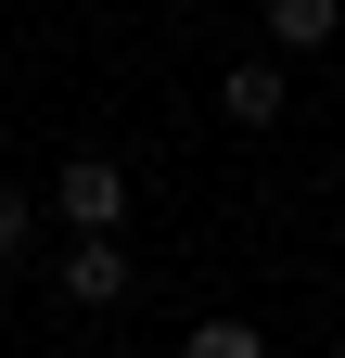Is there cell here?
Returning <instances> with one entry per match:
<instances>
[{
    "label": "cell",
    "instance_id": "3957f363",
    "mask_svg": "<svg viewBox=\"0 0 345 358\" xmlns=\"http://www.w3.org/2000/svg\"><path fill=\"white\" fill-rule=\"evenodd\" d=\"M281 103H294L281 64H230V77H218V115H230V128H281Z\"/></svg>",
    "mask_w": 345,
    "mask_h": 358
},
{
    "label": "cell",
    "instance_id": "6da1fadb",
    "mask_svg": "<svg viewBox=\"0 0 345 358\" xmlns=\"http://www.w3.org/2000/svg\"><path fill=\"white\" fill-rule=\"evenodd\" d=\"M52 282H64V307H90V320H103V307H128V294H141V268H128V243H115V231H77Z\"/></svg>",
    "mask_w": 345,
    "mask_h": 358
},
{
    "label": "cell",
    "instance_id": "277c9868",
    "mask_svg": "<svg viewBox=\"0 0 345 358\" xmlns=\"http://www.w3.org/2000/svg\"><path fill=\"white\" fill-rule=\"evenodd\" d=\"M332 26H345V0H269V38H281V52H332Z\"/></svg>",
    "mask_w": 345,
    "mask_h": 358
},
{
    "label": "cell",
    "instance_id": "8992f818",
    "mask_svg": "<svg viewBox=\"0 0 345 358\" xmlns=\"http://www.w3.org/2000/svg\"><path fill=\"white\" fill-rule=\"evenodd\" d=\"M26 243H38V205H26V192H13V179H0V268H13V256H26Z\"/></svg>",
    "mask_w": 345,
    "mask_h": 358
},
{
    "label": "cell",
    "instance_id": "5b68a950",
    "mask_svg": "<svg viewBox=\"0 0 345 358\" xmlns=\"http://www.w3.org/2000/svg\"><path fill=\"white\" fill-rule=\"evenodd\" d=\"M179 358H269V333H256V320H192Z\"/></svg>",
    "mask_w": 345,
    "mask_h": 358
},
{
    "label": "cell",
    "instance_id": "7a4b0ae2",
    "mask_svg": "<svg viewBox=\"0 0 345 358\" xmlns=\"http://www.w3.org/2000/svg\"><path fill=\"white\" fill-rule=\"evenodd\" d=\"M52 217H64V231H115V217H128V166H115V154H64Z\"/></svg>",
    "mask_w": 345,
    "mask_h": 358
}]
</instances>
